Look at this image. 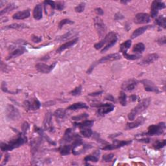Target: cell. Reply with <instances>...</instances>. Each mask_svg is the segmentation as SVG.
Here are the masks:
<instances>
[{
  "label": "cell",
  "mask_w": 166,
  "mask_h": 166,
  "mask_svg": "<svg viewBox=\"0 0 166 166\" xmlns=\"http://www.w3.org/2000/svg\"><path fill=\"white\" fill-rule=\"evenodd\" d=\"M145 49V45L143 43H138L132 48V52L135 53H142Z\"/></svg>",
  "instance_id": "33"
},
{
  "label": "cell",
  "mask_w": 166,
  "mask_h": 166,
  "mask_svg": "<svg viewBox=\"0 0 166 166\" xmlns=\"http://www.w3.org/2000/svg\"><path fill=\"white\" fill-rule=\"evenodd\" d=\"M158 58H159V56H158V55L156 53L149 54L147 55L145 58H143L141 62V64L147 65L153 63L154 62L156 61Z\"/></svg>",
  "instance_id": "20"
},
{
  "label": "cell",
  "mask_w": 166,
  "mask_h": 166,
  "mask_svg": "<svg viewBox=\"0 0 166 166\" xmlns=\"http://www.w3.org/2000/svg\"><path fill=\"white\" fill-rule=\"evenodd\" d=\"M72 149V145H61L58 149V151L60 152V154L62 156H66L68 155L71 153V151Z\"/></svg>",
  "instance_id": "28"
},
{
  "label": "cell",
  "mask_w": 166,
  "mask_h": 166,
  "mask_svg": "<svg viewBox=\"0 0 166 166\" xmlns=\"http://www.w3.org/2000/svg\"><path fill=\"white\" fill-rule=\"evenodd\" d=\"M129 1H121V3H123V4H126V3H128Z\"/></svg>",
  "instance_id": "60"
},
{
  "label": "cell",
  "mask_w": 166,
  "mask_h": 166,
  "mask_svg": "<svg viewBox=\"0 0 166 166\" xmlns=\"http://www.w3.org/2000/svg\"><path fill=\"white\" fill-rule=\"evenodd\" d=\"M84 108H88V106L86 104V103H83V102H78V103H74V104L69 106L67 108V110H77L84 109Z\"/></svg>",
  "instance_id": "26"
},
{
  "label": "cell",
  "mask_w": 166,
  "mask_h": 166,
  "mask_svg": "<svg viewBox=\"0 0 166 166\" xmlns=\"http://www.w3.org/2000/svg\"><path fill=\"white\" fill-rule=\"evenodd\" d=\"M27 142V138L25 134L23 132H20L18 134L16 138L10 140L7 143H1V150L2 151H12L14 149L18 148L20 146L23 145L24 143Z\"/></svg>",
  "instance_id": "1"
},
{
  "label": "cell",
  "mask_w": 166,
  "mask_h": 166,
  "mask_svg": "<svg viewBox=\"0 0 166 166\" xmlns=\"http://www.w3.org/2000/svg\"><path fill=\"white\" fill-rule=\"evenodd\" d=\"M42 4L36 5L33 10V17L36 20H40L42 18Z\"/></svg>",
  "instance_id": "23"
},
{
  "label": "cell",
  "mask_w": 166,
  "mask_h": 166,
  "mask_svg": "<svg viewBox=\"0 0 166 166\" xmlns=\"http://www.w3.org/2000/svg\"><path fill=\"white\" fill-rule=\"evenodd\" d=\"M132 45V42L131 40H127L126 41L124 42L120 45V51L122 53L127 52V50L130 48V47Z\"/></svg>",
  "instance_id": "31"
},
{
  "label": "cell",
  "mask_w": 166,
  "mask_h": 166,
  "mask_svg": "<svg viewBox=\"0 0 166 166\" xmlns=\"http://www.w3.org/2000/svg\"><path fill=\"white\" fill-rule=\"evenodd\" d=\"M94 123V121L93 120H84L83 122L80 123H74L73 125L75 127H79L80 128H90L93 126Z\"/></svg>",
  "instance_id": "27"
},
{
  "label": "cell",
  "mask_w": 166,
  "mask_h": 166,
  "mask_svg": "<svg viewBox=\"0 0 166 166\" xmlns=\"http://www.w3.org/2000/svg\"><path fill=\"white\" fill-rule=\"evenodd\" d=\"M151 99L150 97L143 99V100L141 102H139L134 108H132L131 112L128 114V120L130 121H133L136 116L141 114L142 112L144 111V110H145L149 107V106L151 104Z\"/></svg>",
  "instance_id": "2"
},
{
  "label": "cell",
  "mask_w": 166,
  "mask_h": 166,
  "mask_svg": "<svg viewBox=\"0 0 166 166\" xmlns=\"http://www.w3.org/2000/svg\"><path fill=\"white\" fill-rule=\"evenodd\" d=\"M16 8V5L13 3H10V4L7 5L4 9H3V10H1V13H0V15L3 16V14L9 13V12H10V11H12L13 10L15 9Z\"/></svg>",
  "instance_id": "36"
},
{
  "label": "cell",
  "mask_w": 166,
  "mask_h": 166,
  "mask_svg": "<svg viewBox=\"0 0 166 166\" xmlns=\"http://www.w3.org/2000/svg\"><path fill=\"white\" fill-rule=\"evenodd\" d=\"M44 4L45 5H49L53 10L55 9V2L53 1H44Z\"/></svg>",
  "instance_id": "49"
},
{
  "label": "cell",
  "mask_w": 166,
  "mask_h": 166,
  "mask_svg": "<svg viewBox=\"0 0 166 166\" xmlns=\"http://www.w3.org/2000/svg\"><path fill=\"white\" fill-rule=\"evenodd\" d=\"M165 8V5L164 2L161 1H153L151 7V16L152 18H156L159 10Z\"/></svg>",
  "instance_id": "9"
},
{
  "label": "cell",
  "mask_w": 166,
  "mask_h": 166,
  "mask_svg": "<svg viewBox=\"0 0 166 166\" xmlns=\"http://www.w3.org/2000/svg\"><path fill=\"white\" fill-rule=\"evenodd\" d=\"M31 40L34 43H39L42 41V37L41 36H37L35 35L31 36Z\"/></svg>",
  "instance_id": "48"
},
{
  "label": "cell",
  "mask_w": 166,
  "mask_h": 166,
  "mask_svg": "<svg viewBox=\"0 0 166 166\" xmlns=\"http://www.w3.org/2000/svg\"><path fill=\"white\" fill-rule=\"evenodd\" d=\"M43 124L44 129L46 131H47L50 132L54 131V127L52 122V113L51 112H47L46 114Z\"/></svg>",
  "instance_id": "12"
},
{
  "label": "cell",
  "mask_w": 166,
  "mask_h": 166,
  "mask_svg": "<svg viewBox=\"0 0 166 166\" xmlns=\"http://www.w3.org/2000/svg\"><path fill=\"white\" fill-rule=\"evenodd\" d=\"M26 51L27 50L25 48V47L20 46L16 49H14L13 51H11V52L9 53V55H8V57H7V60H10V59L20 57L26 52Z\"/></svg>",
  "instance_id": "19"
},
{
  "label": "cell",
  "mask_w": 166,
  "mask_h": 166,
  "mask_svg": "<svg viewBox=\"0 0 166 166\" xmlns=\"http://www.w3.org/2000/svg\"><path fill=\"white\" fill-rule=\"evenodd\" d=\"M76 35V32L73 31H69L68 32L65 33L64 35L60 36L58 38H57V41L58 42H64L66 41V40H69V38H72L73 36H75Z\"/></svg>",
  "instance_id": "29"
},
{
  "label": "cell",
  "mask_w": 166,
  "mask_h": 166,
  "mask_svg": "<svg viewBox=\"0 0 166 166\" xmlns=\"http://www.w3.org/2000/svg\"><path fill=\"white\" fill-rule=\"evenodd\" d=\"M123 57L125 58H127L128 59V60H137V59H139L142 57L141 55H135V54H133V55H130V54H128L127 53V52L126 53H123Z\"/></svg>",
  "instance_id": "40"
},
{
  "label": "cell",
  "mask_w": 166,
  "mask_h": 166,
  "mask_svg": "<svg viewBox=\"0 0 166 166\" xmlns=\"http://www.w3.org/2000/svg\"><path fill=\"white\" fill-rule=\"evenodd\" d=\"M132 143V140H125V141H119V140L114 139L112 144H107L105 147H103V150L110 151L114 149H117L121 147L128 145Z\"/></svg>",
  "instance_id": "7"
},
{
  "label": "cell",
  "mask_w": 166,
  "mask_h": 166,
  "mask_svg": "<svg viewBox=\"0 0 166 166\" xmlns=\"http://www.w3.org/2000/svg\"><path fill=\"white\" fill-rule=\"evenodd\" d=\"M66 110L62 109V108H58L57 110H55L53 115L54 116L57 118V119H60L62 120L64 119L66 116Z\"/></svg>",
  "instance_id": "34"
},
{
  "label": "cell",
  "mask_w": 166,
  "mask_h": 166,
  "mask_svg": "<svg viewBox=\"0 0 166 166\" xmlns=\"http://www.w3.org/2000/svg\"><path fill=\"white\" fill-rule=\"evenodd\" d=\"M156 42L159 44L160 46L162 45H165V43H166V39H165V36H162L161 38H159L157 40H156Z\"/></svg>",
  "instance_id": "50"
},
{
  "label": "cell",
  "mask_w": 166,
  "mask_h": 166,
  "mask_svg": "<svg viewBox=\"0 0 166 166\" xmlns=\"http://www.w3.org/2000/svg\"><path fill=\"white\" fill-rule=\"evenodd\" d=\"M138 142H142V143H148L151 142V139L148 138H142V139H138Z\"/></svg>",
  "instance_id": "53"
},
{
  "label": "cell",
  "mask_w": 166,
  "mask_h": 166,
  "mask_svg": "<svg viewBox=\"0 0 166 166\" xmlns=\"http://www.w3.org/2000/svg\"><path fill=\"white\" fill-rule=\"evenodd\" d=\"M129 99H130V101L132 102H134L136 101V99H137V96H136V95L134 94H132L131 95L130 97H129Z\"/></svg>",
  "instance_id": "57"
},
{
  "label": "cell",
  "mask_w": 166,
  "mask_h": 166,
  "mask_svg": "<svg viewBox=\"0 0 166 166\" xmlns=\"http://www.w3.org/2000/svg\"><path fill=\"white\" fill-rule=\"evenodd\" d=\"M5 116L9 120L16 121L20 117V114L15 106L12 105H7L5 109Z\"/></svg>",
  "instance_id": "6"
},
{
  "label": "cell",
  "mask_w": 166,
  "mask_h": 166,
  "mask_svg": "<svg viewBox=\"0 0 166 166\" xmlns=\"http://www.w3.org/2000/svg\"><path fill=\"white\" fill-rule=\"evenodd\" d=\"M89 115H88V114L87 113H83V114H79L78 116H73L72 117V119L74 121H80V120H86L87 117H88Z\"/></svg>",
  "instance_id": "41"
},
{
  "label": "cell",
  "mask_w": 166,
  "mask_h": 166,
  "mask_svg": "<svg viewBox=\"0 0 166 166\" xmlns=\"http://www.w3.org/2000/svg\"><path fill=\"white\" fill-rule=\"evenodd\" d=\"M79 135L72 132V128L66 129L63 137L60 139V144H66V143H72L74 140L79 137Z\"/></svg>",
  "instance_id": "8"
},
{
  "label": "cell",
  "mask_w": 166,
  "mask_h": 166,
  "mask_svg": "<svg viewBox=\"0 0 166 166\" xmlns=\"http://www.w3.org/2000/svg\"><path fill=\"white\" fill-rule=\"evenodd\" d=\"M155 24L157 25H158L160 27L165 29L166 28V18L163 15H161L158 17H156V20H155Z\"/></svg>",
  "instance_id": "30"
},
{
  "label": "cell",
  "mask_w": 166,
  "mask_h": 166,
  "mask_svg": "<svg viewBox=\"0 0 166 166\" xmlns=\"http://www.w3.org/2000/svg\"><path fill=\"white\" fill-rule=\"evenodd\" d=\"M103 91H95V92H93V93H90L88 94L89 96L91 97H96V96H99V95H101L103 93Z\"/></svg>",
  "instance_id": "51"
},
{
  "label": "cell",
  "mask_w": 166,
  "mask_h": 166,
  "mask_svg": "<svg viewBox=\"0 0 166 166\" xmlns=\"http://www.w3.org/2000/svg\"><path fill=\"white\" fill-rule=\"evenodd\" d=\"M99 155H100V152H99V151L97 150L95 151V152L93 153V154H90V155H88L84 157V161L86 162H92L96 163V162L99 161Z\"/></svg>",
  "instance_id": "25"
},
{
  "label": "cell",
  "mask_w": 166,
  "mask_h": 166,
  "mask_svg": "<svg viewBox=\"0 0 166 166\" xmlns=\"http://www.w3.org/2000/svg\"><path fill=\"white\" fill-rule=\"evenodd\" d=\"M121 55L120 53H112V54H109L108 55H106V56L103 57L99 59V60L94 62V63L90 66V67L88 68L86 73H91V72L93 71L94 68L98 64L105 63V62H109V61L117 60H120V59H121Z\"/></svg>",
  "instance_id": "3"
},
{
  "label": "cell",
  "mask_w": 166,
  "mask_h": 166,
  "mask_svg": "<svg viewBox=\"0 0 166 166\" xmlns=\"http://www.w3.org/2000/svg\"><path fill=\"white\" fill-rule=\"evenodd\" d=\"M64 9V2L63 1H57L55 2V9L59 11H61Z\"/></svg>",
  "instance_id": "46"
},
{
  "label": "cell",
  "mask_w": 166,
  "mask_h": 166,
  "mask_svg": "<svg viewBox=\"0 0 166 166\" xmlns=\"http://www.w3.org/2000/svg\"><path fill=\"white\" fill-rule=\"evenodd\" d=\"M115 36H116V34L114 32H110L109 33H108L107 35H106L104 38H103L100 42H99L98 43L95 44L94 45V47L97 50H99L101 49L102 47L104 46V45L106 43H108L110 40H111L112 38H114Z\"/></svg>",
  "instance_id": "15"
},
{
  "label": "cell",
  "mask_w": 166,
  "mask_h": 166,
  "mask_svg": "<svg viewBox=\"0 0 166 166\" xmlns=\"http://www.w3.org/2000/svg\"><path fill=\"white\" fill-rule=\"evenodd\" d=\"M73 23H74V22H73V21H72L71 20L64 19V20H62L60 22H59L58 28L59 29H62L66 24H73Z\"/></svg>",
  "instance_id": "43"
},
{
  "label": "cell",
  "mask_w": 166,
  "mask_h": 166,
  "mask_svg": "<svg viewBox=\"0 0 166 166\" xmlns=\"http://www.w3.org/2000/svg\"><path fill=\"white\" fill-rule=\"evenodd\" d=\"M94 25L97 31L98 35H99V36L103 37L106 30V25L104 24V22H103V20L99 16L95 17L94 18Z\"/></svg>",
  "instance_id": "11"
},
{
  "label": "cell",
  "mask_w": 166,
  "mask_h": 166,
  "mask_svg": "<svg viewBox=\"0 0 166 166\" xmlns=\"http://www.w3.org/2000/svg\"><path fill=\"white\" fill-rule=\"evenodd\" d=\"M151 27V25H146V26H143L141 27H139L137 29H136L134 32H132V34L131 35V38L134 39L138 37L140 35H142L143 34L147 29Z\"/></svg>",
  "instance_id": "24"
},
{
  "label": "cell",
  "mask_w": 166,
  "mask_h": 166,
  "mask_svg": "<svg viewBox=\"0 0 166 166\" xmlns=\"http://www.w3.org/2000/svg\"><path fill=\"white\" fill-rule=\"evenodd\" d=\"M9 155L8 154H7L6 155H5V160H4V161H3V163L2 164V165H5V164H7V162L9 161Z\"/></svg>",
  "instance_id": "58"
},
{
  "label": "cell",
  "mask_w": 166,
  "mask_h": 166,
  "mask_svg": "<svg viewBox=\"0 0 166 166\" xmlns=\"http://www.w3.org/2000/svg\"><path fill=\"white\" fill-rule=\"evenodd\" d=\"M95 12L96 13V14L99 16H103V14H104L103 9L101 8H96L95 9Z\"/></svg>",
  "instance_id": "52"
},
{
  "label": "cell",
  "mask_w": 166,
  "mask_h": 166,
  "mask_svg": "<svg viewBox=\"0 0 166 166\" xmlns=\"http://www.w3.org/2000/svg\"><path fill=\"white\" fill-rule=\"evenodd\" d=\"M117 36H115L114 38H112L110 41L106 44V45L103 47V49L101 51V53H105L106 52V51H108L109 49L111 48L112 47H113L115 44L117 43Z\"/></svg>",
  "instance_id": "32"
},
{
  "label": "cell",
  "mask_w": 166,
  "mask_h": 166,
  "mask_svg": "<svg viewBox=\"0 0 166 166\" xmlns=\"http://www.w3.org/2000/svg\"><path fill=\"white\" fill-rule=\"evenodd\" d=\"M145 119L143 117L141 116L138 117L135 121H132L131 123H128L126 125V129L127 130H131V129H133L135 128H137L139 126H142V125L145 123Z\"/></svg>",
  "instance_id": "18"
},
{
  "label": "cell",
  "mask_w": 166,
  "mask_h": 166,
  "mask_svg": "<svg viewBox=\"0 0 166 166\" xmlns=\"http://www.w3.org/2000/svg\"><path fill=\"white\" fill-rule=\"evenodd\" d=\"M56 62H54L53 64L51 65H47L45 63L40 62L36 64V68L38 71L42 73H49L54 69V68L56 66Z\"/></svg>",
  "instance_id": "16"
},
{
  "label": "cell",
  "mask_w": 166,
  "mask_h": 166,
  "mask_svg": "<svg viewBox=\"0 0 166 166\" xmlns=\"http://www.w3.org/2000/svg\"><path fill=\"white\" fill-rule=\"evenodd\" d=\"M141 83L143 84V85L144 86V89L145 91L149 92H154V93L156 94H158L160 92L158 88L154 84L153 81L147 79H143L141 81Z\"/></svg>",
  "instance_id": "14"
},
{
  "label": "cell",
  "mask_w": 166,
  "mask_h": 166,
  "mask_svg": "<svg viewBox=\"0 0 166 166\" xmlns=\"http://www.w3.org/2000/svg\"><path fill=\"white\" fill-rule=\"evenodd\" d=\"M28 27L27 25L24 24H13L9 25H7L5 27V29H24Z\"/></svg>",
  "instance_id": "38"
},
{
  "label": "cell",
  "mask_w": 166,
  "mask_h": 166,
  "mask_svg": "<svg viewBox=\"0 0 166 166\" xmlns=\"http://www.w3.org/2000/svg\"><path fill=\"white\" fill-rule=\"evenodd\" d=\"M1 90H3V91H4V92H9L8 91V90H7V84L5 82H2V84H1Z\"/></svg>",
  "instance_id": "54"
},
{
  "label": "cell",
  "mask_w": 166,
  "mask_h": 166,
  "mask_svg": "<svg viewBox=\"0 0 166 166\" xmlns=\"http://www.w3.org/2000/svg\"><path fill=\"white\" fill-rule=\"evenodd\" d=\"M29 128V125L27 122H24L22 125L21 129H22V132L24 134L27 133V131H28V129Z\"/></svg>",
  "instance_id": "47"
},
{
  "label": "cell",
  "mask_w": 166,
  "mask_h": 166,
  "mask_svg": "<svg viewBox=\"0 0 166 166\" xmlns=\"http://www.w3.org/2000/svg\"><path fill=\"white\" fill-rule=\"evenodd\" d=\"M80 133L85 138H90L93 135V131L89 128H80Z\"/></svg>",
  "instance_id": "35"
},
{
  "label": "cell",
  "mask_w": 166,
  "mask_h": 166,
  "mask_svg": "<svg viewBox=\"0 0 166 166\" xmlns=\"http://www.w3.org/2000/svg\"><path fill=\"white\" fill-rule=\"evenodd\" d=\"M105 99H106V100H108V101H112V102H114V103L116 102L115 99H114V97L112 96V95H108L107 96H106Z\"/></svg>",
  "instance_id": "55"
},
{
  "label": "cell",
  "mask_w": 166,
  "mask_h": 166,
  "mask_svg": "<svg viewBox=\"0 0 166 166\" xmlns=\"http://www.w3.org/2000/svg\"><path fill=\"white\" fill-rule=\"evenodd\" d=\"M119 101L120 103V104L125 106L127 105V95L125 93L124 91H121L120 95H119Z\"/></svg>",
  "instance_id": "39"
},
{
  "label": "cell",
  "mask_w": 166,
  "mask_h": 166,
  "mask_svg": "<svg viewBox=\"0 0 166 166\" xmlns=\"http://www.w3.org/2000/svg\"><path fill=\"white\" fill-rule=\"evenodd\" d=\"M31 15L30 10L29 9L24 10L23 11H20L14 14L13 16V18L14 20H24L28 18Z\"/></svg>",
  "instance_id": "21"
},
{
  "label": "cell",
  "mask_w": 166,
  "mask_h": 166,
  "mask_svg": "<svg viewBox=\"0 0 166 166\" xmlns=\"http://www.w3.org/2000/svg\"><path fill=\"white\" fill-rule=\"evenodd\" d=\"M85 5H86V3L84 2H82V3H79L78 5L75 7V12L79 13H83L84 10V9H85Z\"/></svg>",
  "instance_id": "44"
},
{
  "label": "cell",
  "mask_w": 166,
  "mask_h": 166,
  "mask_svg": "<svg viewBox=\"0 0 166 166\" xmlns=\"http://www.w3.org/2000/svg\"><path fill=\"white\" fill-rule=\"evenodd\" d=\"M138 84V81L136 80V79H128L122 84L121 86V89L124 91H132L134 90L136 87L137 86Z\"/></svg>",
  "instance_id": "17"
},
{
  "label": "cell",
  "mask_w": 166,
  "mask_h": 166,
  "mask_svg": "<svg viewBox=\"0 0 166 166\" xmlns=\"http://www.w3.org/2000/svg\"><path fill=\"white\" fill-rule=\"evenodd\" d=\"M78 41H79V38H76L72 40H70V41L66 42V43L63 44L62 45H61L60 47H58L57 50V53L62 52L63 51L69 48V47H71L73 46H74Z\"/></svg>",
  "instance_id": "22"
},
{
  "label": "cell",
  "mask_w": 166,
  "mask_h": 166,
  "mask_svg": "<svg viewBox=\"0 0 166 166\" xmlns=\"http://www.w3.org/2000/svg\"><path fill=\"white\" fill-rule=\"evenodd\" d=\"M151 21V16L147 13H138L134 18V22L136 24H146Z\"/></svg>",
  "instance_id": "13"
},
{
  "label": "cell",
  "mask_w": 166,
  "mask_h": 166,
  "mask_svg": "<svg viewBox=\"0 0 166 166\" xmlns=\"http://www.w3.org/2000/svg\"><path fill=\"white\" fill-rule=\"evenodd\" d=\"M92 106L98 108L97 110V114L99 116H104L106 114H107L110 112L113 111L114 109V105L110 103H94L91 105Z\"/></svg>",
  "instance_id": "5"
},
{
  "label": "cell",
  "mask_w": 166,
  "mask_h": 166,
  "mask_svg": "<svg viewBox=\"0 0 166 166\" xmlns=\"http://www.w3.org/2000/svg\"><path fill=\"white\" fill-rule=\"evenodd\" d=\"M166 143V141L165 139H163L162 141H160V140H157L154 143V144L153 145V148L156 150H159L163 148V147H165Z\"/></svg>",
  "instance_id": "37"
},
{
  "label": "cell",
  "mask_w": 166,
  "mask_h": 166,
  "mask_svg": "<svg viewBox=\"0 0 166 166\" xmlns=\"http://www.w3.org/2000/svg\"><path fill=\"white\" fill-rule=\"evenodd\" d=\"M121 134H122V133H121V132H120V133H116V134H111V135L108 136V138L114 139V138H115L116 137H117V136H119Z\"/></svg>",
  "instance_id": "59"
},
{
  "label": "cell",
  "mask_w": 166,
  "mask_h": 166,
  "mask_svg": "<svg viewBox=\"0 0 166 166\" xmlns=\"http://www.w3.org/2000/svg\"><path fill=\"white\" fill-rule=\"evenodd\" d=\"M55 102L54 101H48L47 103H45L43 104L44 106H51V105H55Z\"/></svg>",
  "instance_id": "56"
},
{
  "label": "cell",
  "mask_w": 166,
  "mask_h": 166,
  "mask_svg": "<svg viewBox=\"0 0 166 166\" xmlns=\"http://www.w3.org/2000/svg\"><path fill=\"white\" fill-rule=\"evenodd\" d=\"M114 157V154L112 153L108 154H105V155L103 156L102 161L104 162H111L112 160L113 159Z\"/></svg>",
  "instance_id": "45"
},
{
  "label": "cell",
  "mask_w": 166,
  "mask_h": 166,
  "mask_svg": "<svg viewBox=\"0 0 166 166\" xmlns=\"http://www.w3.org/2000/svg\"><path fill=\"white\" fill-rule=\"evenodd\" d=\"M81 91H82V86L80 85L76 87L74 90L70 91L69 94L72 95H73V96H77V95H79L81 94Z\"/></svg>",
  "instance_id": "42"
},
{
  "label": "cell",
  "mask_w": 166,
  "mask_h": 166,
  "mask_svg": "<svg viewBox=\"0 0 166 166\" xmlns=\"http://www.w3.org/2000/svg\"><path fill=\"white\" fill-rule=\"evenodd\" d=\"M147 130V132L144 134L145 136H160L165 130V124L164 122H161L157 125H152L148 127Z\"/></svg>",
  "instance_id": "4"
},
{
  "label": "cell",
  "mask_w": 166,
  "mask_h": 166,
  "mask_svg": "<svg viewBox=\"0 0 166 166\" xmlns=\"http://www.w3.org/2000/svg\"><path fill=\"white\" fill-rule=\"evenodd\" d=\"M24 106L25 110H38L41 106V103L37 98H32L30 100H25L24 102Z\"/></svg>",
  "instance_id": "10"
}]
</instances>
